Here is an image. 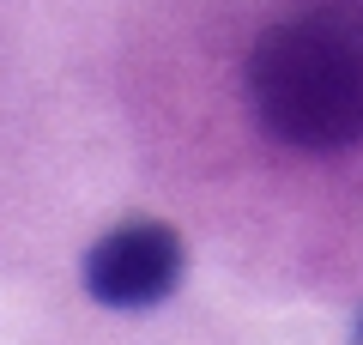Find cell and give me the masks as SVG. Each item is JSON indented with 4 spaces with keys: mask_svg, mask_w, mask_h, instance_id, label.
<instances>
[{
    "mask_svg": "<svg viewBox=\"0 0 363 345\" xmlns=\"http://www.w3.org/2000/svg\"><path fill=\"white\" fill-rule=\"evenodd\" d=\"M260 133L333 158L363 146V0H285L242 61Z\"/></svg>",
    "mask_w": 363,
    "mask_h": 345,
    "instance_id": "obj_1",
    "label": "cell"
},
{
    "mask_svg": "<svg viewBox=\"0 0 363 345\" xmlns=\"http://www.w3.org/2000/svg\"><path fill=\"white\" fill-rule=\"evenodd\" d=\"M182 267H188V248L169 224L157 218H128L109 236L85 248L79 261V285H85L91 303L104 309H157L169 291L182 285Z\"/></svg>",
    "mask_w": 363,
    "mask_h": 345,
    "instance_id": "obj_2",
    "label": "cell"
},
{
    "mask_svg": "<svg viewBox=\"0 0 363 345\" xmlns=\"http://www.w3.org/2000/svg\"><path fill=\"white\" fill-rule=\"evenodd\" d=\"M351 345H363V315H357V333H351Z\"/></svg>",
    "mask_w": 363,
    "mask_h": 345,
    "instance_id": "obj_3",
    "label": "cell"
}]
</instances>
